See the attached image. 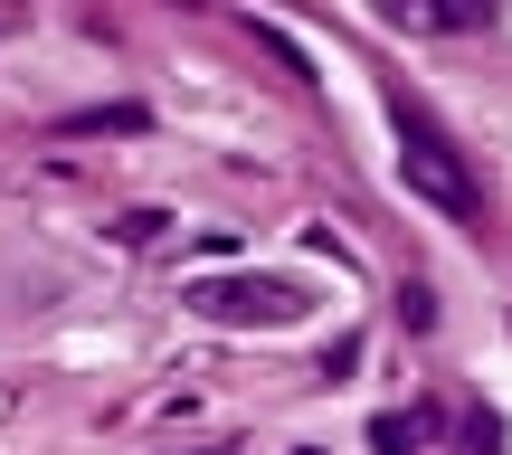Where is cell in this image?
Instances as JSON below:
<instances>
[{
	"mask_svg": "<svg viewBox=\"0 0 512 455\" xmlns=\"http://www.w3.org/2000/svg\"><path fill=\"white\" fill-rule=\"evenodd\" d=\"M389 124H399V181L418 190V200H437L446 219H484V181L456 152V133H446L427 105H408V95H389Z\"/></svg>",
	"mask_w": 512,
	"mask_h": 455,
	"instance_id": "cell-1",
	"label": "cell"
},
{
	"mask_svg": "<svg viewBox=\"0 0 512 455\" xmlns=\"http://www.w3.org/2000/svg\"><path fill=\"white\" fill-rule=\"evenodd\" d=\"M190 304L209 323H294L304 313V285H285V275H209Z\"/></svg>",
	"mask_w": 512,
	"mask_h": 455,
	"instance_id": "cell-2",
	"label": "cell"
},
{
	"mask_svg": "<svg viewBox=\"0 0 512 455\" xmlns=\"http://www.w3.org/2000/svg\"><path fill=\"white\" fill-rule=\"evenodd\" d=\"M370 10H380L389 29H408V38H475V29H494V0H370Z\"/></svg>",
	"mask_w": 512,
	"mask_h": 455,
	"instance_id": "cell-3",
	"label": "cell"
},
{
	"mask_svg": "<svg viewBox=\"0 0 512 455\" xmlns=\"http://www.w3.org/2000/svg\"><path fill=\"white\" fill-rule=\"evenodd\" d=\"M370 446L380 455H427V427L418 418H370Z\"/></svg>",
	"mask_w": 512,
	"mask_h": 455,
	"instance_id": "cell-4",
	"label": "cell"
}]
</instances>
